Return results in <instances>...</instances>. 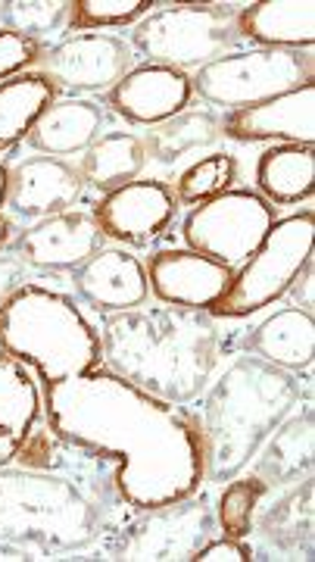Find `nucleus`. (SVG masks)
Instances as JSON below:
<instances>
[{
	"label": "nucleus",
	"instance_id": "nucleus-1",
	"mask_svg": "<svg viewBox=\"0 0 315 562\" xmlns=\"http://www.w3.org/2000/svg\"><path fill=\"white\" fill-rule=\"evenodd\" d=\"M44 422L72 443L116 462V491L132 513L194 497L203 484V443L194 416L100 369L44 384Z\"/></svg>",
	"mask_w": 315,
	"mask_h": 562
},
{
	"label": "nucleus",
	"instance_id": "nucleus-2",
	"mask_svg": "<svg viewBox=\"0 0 315 562\" xmlns=\"http://www.w3.org/2000/svg\"><path fill=\"white\" fill-rule=\"evenodd\" d=\"M116 506V462L59 438L41 422L20 457L0 465V543L25 560L85 550L106 531Z\"/></svg>",
	"mask_w": 315,
	"mask_h": 562
},
{
	"label": "nucleus",
	"instance_id": "nucleus-3",
	"mask_svg": "<svg viewBox=\"0 0 315 562\" xmlns=\"http://www.w3.org/2000/svg\"><path fill=\"white\" fill-rule=\"evenodd\" d=\"M225 353V335L206 310L132 306L103 319L100 369L176 406L206 391Z\"/></svg>",
	"mask_w": 315,
	"mask_h": 562
},
{
	"label": "nucleus",
	"instance_id": "nucleus-4",
	"mask_svg": "<svg viewBox=\"0 0 315 562\" xmlns=\"http://www.w3.org/2000/svg\"><path fill=\"white\" fill-rule=\"evenodd\" d=\"M200 397L194 422L203 443V482L222 484L237 479L269 435L300 406L303 384L296 372L244 353L228 362Z\"/></svg>",
	"mask_w": 315,
	"mask_h": 562
},
{
	"label": "nucleus",
	"instance_id": "nucleus-5",
	"mask_svg": "<svg viewBox=\"0 0 315 562\" xmlns=\"http://www.w3.org/2000/svg\"><path fill=\"white\" fill-rule=\"evenodd\" d=\"M0 350L25 362L41 387L88 375L100 366V335L72 297L22 284L0 306Z\"/></svg>",
	"mask_w": 315,
	"mask_h": 562
},
{
	"label": "nucleus",
	"instance_id": "nucleus-6",
	"mask_svg": "<svg viewBox=\"0 0 315 562\" xmlns=\"http://www.w3.org/2000/svg\"><path fill=\"white\" fill-rule=\"evenodd\" d=\"M128 44L150 66L188 76L235 54L240 44L237 10L228 3H166L132 29Z\"/></svg>",
	"mask_w": 315,
	"mask_h": 562
},
{
	"label": "nucleus",
	"instance_id": "nucleus-7",
	"mask_svg": "<svg viewBox=\"0 0 315 562\" xmlns=\"http://www.w3.org/2000/svg\"><path fill=\"white\" fill-rule=\"evenodd\" d=\"M313 210L294 213L288 220H275L266 241L254 250V257L240 262L232 272L228 288L210 306V316L247 319L259 310L272 306L278 297H284L296 276L306 269V262L313 260Z\"/></svg>",
	"mask_w": 315,
	"mask_h": 562
},
{
	"label": "nucleus",
	"instance_id": "nucleus-8",
	"mask_svg": "<svg viewBox=\"0 0 315 562\" xmlns=\"http://www.w3.org/2000/svg\"><path fill=\"white\" fill-rule=\"evenodd\" d=\"M315 60L310 50H275V47H250L225 54L216 63L203 66L191 76V88L206 103L225 106L228 113L257 106L303 88L313 81Z\"/></svg>",
	"mask_w": 315,
	"mask_h": 562
},
{
	"label": "nucleus",
	"instance_id": "nucleus-9",
	"mask_svg": "<svg viewBox=\"0 0 315 562\" xmlns=\"http://www.w3.org/2000/svg\"><path fill=\"white\" fill-rule=\"evenodd\" d=\"M272 225L275 206L262 201L257 191H225L188 213L181 222V238L188 250H198L235 272L240 262L254 257Z\"/></svg>",
	"mask_w": 315,
	"mask_h": 562
},
{
	"label": "nucleus",
	"instance_id": "nucleus-10",
	"mask_svg": "<svg viewBox=\"0 0 315 562\" xmlns=\"http://www.w3.org/2000/svg\"><path fill=\"white\" fill-rule=\"evenodd\" d=\"M216 538V513L206 501L166 503L157 509H144L138 519L119 528L106 543L110 560H150V562H188L198 557L206 541Z\"/></svg>",
	"mask_w": 315,
	"mask_h": 562
},
{
	"label": "nucleus",
	"instance_id": "nucleus-11",
	"mask_svg": "<svg viewBox=\"0 0 315 562\" xmlns=\"http://www.w3.org/2000/svg\"><path fill=\"white\" fill-rule=\"evenodd\" d=\"M138 63L135 47L119 35L106 32H85L63 38L54 47L41 50L38 63L32 66L38 76L50 81L57 91L69 94H98L113 91Z\"/></svg>",
	"mask_w": 315,
	"mask_h": 562
},
{
	"label": "nucleus",
	"instance_id": "nucleus-12",
	"mask_svg": "<svg viewBox=\"0 0 315 562\" xmlns=\"http://www.w3.org/2000/svg\"><path fill=\"white\" fill-rule=\"evenodd\" d=\"M103 244L94 213L66 210L57 216L35 222L32 228L20 232L10 250L22 266L32 269H54V272H76L81 262L91 260Z\"/></svg>",
	"mask_w": 315,
	"mask_h": 562
},
{
	"label": "nucleus",
	"instance_id": "nucleus-13",
	"mask_svg": "<svg viewBox=\"0 0 315 562\" xmlns=\"http://www.w3.org/2000/svg\"><path fill=\"white\" fill-rule=\"evenodd\" d=\"M176 203V194L162 181H128L103 194L94 206V220L103 238L144 247L169 228Z\"/></svg>",
	"mask_w": 315,
	"mask_h": 562
},
{
	"label": "nucleus",
	"instance_id": "nucleus-14",
	"mask_svg": "<svg viewBox=\"0 0 315 562\" xmlns=\"http://www.w3.org/2000/svg\"><path fill=\"white\" fill-rule=\"evenodd\" d=\"M85 191L81 169L59 157H29L7 172V203L20 220L41 222L72 210Z\"/></svg>",
	"mask_w": 315,
	"mask_h": 562
},
{
	"label": "nucleus",
	"instance_id": "nucleus-15",
	"mask_svg": "<svg viewBox=\"0 0 315 562\" xmlns=\"http://www.w3.org/2000/svg\"><path fill=\"white\" fill-rule=\"evenodd\" d=\"M147 284L159 303L210 310L232 281V269L198 250H159L150 257Z\"/></svg>",
	"mask_w": 315,
	"mask_h": 562
},
{
	"label": "nucleus",
	"instance_id": "nucleus-16",
	"mask_svg": "<svg viewBox=\"0 0 315 562\" xmlns=\"http://www.w3.org/2000/svg\"><path fill=\"white\" fill-rule=\"evenodd\" d=\"M72 288L94 313L113 316L140 306L150 294L144 262L122 247H100L91 260L72 272Z\"/></svg>",
	"mask_w": 315,
	"mask_h": 562
},
{
	"label": "nucleus",
	"instance_id": "nucleus-17",
	"mask_svg": "<svg viewBox=\"0 0 315 562\" xmlns=\"http://www.w3.org/2000/svg\"><path fill=\"white\" fill-rule=\"evenodd\" d=\"M222 135L235 140H288L313 147L315 140V85H303L272 101L228 113Z\"/></svg>",
	"mask_w": 315,
	"mask_h": 562
},
{
	"label": "nucleus",
	"instance_id": "nucleus-18",
	"mask_svg": "<svg viewBox=\"0 0 315 562\" xmlns=\"http://www.w3.org/2000/svg\"><path fill=\"white\" fill-rule=\"evenodd\" d=\"M194 98L191 76L166 66H135L113 91H106V106L135 125H157L181 113Z\"/></svg>",
	"mask_w": 315,
	"mask_h": 562
},
{
	"label": "nucleus",
	"instance_id": "nucleus-19",
	"mask_svg": "<svg viewBox=\"0 0 315 562\" xmlns=\"http://www.w3.org/2000/svg\"><path fill=\"white\" fill-rule=\"evenodd\" d=\"M44 419V394L38 375L0 350V465L20 457L25 441Z\"/></svg>",
	"mask_w": 315,
	"mask_h": 562
},
{
	"label": "nucleus",
	"instance_id": "nucleus-20",
	"mask_svg": "<svg viewBox=\"0 0 315 562\" xmlns=\"http://www.w3.org/2000/svg\"><path fill=\"white\" fill-rule=\"evenodd\" d=\"M313 406L294 409L288 419L278 425L269 435V441L259 447L254 457V475L266 484L269 491L275 487H291V484L310 479L313 472Z\"/></svg>",
	"mask_w": 315,
	"mask_h": 562
},
{
	"label": "nucleus",
	"instance_id": "nucleus-21",
	"mask_svg": "<svg viewBox=\"0 0 315 562\" xmlns=\"http://www.w3.org/2000/svg\"><path fill=\"white\" fill-rule=\"evenodd\" d=\"M237 35L259 47L310 50L315 41L313 0H262L237 10Z\"/></svg>",
	"mask_w": 315,
	"mask_h": 562
},
{
	"label": "nucleus",
	"instance_id": "nucleus-22",
	"mask_svg": "<svg viewBox=\"0 0 315 562\" xmlns=\"http://www.w3.org/2000/svg\"><path fill=\"white\" fill-rule=\"evenodd\" d=\"M103 122H106V110L98 101L66 98V101H54L41 113L25 140L44 157L63 160L69 154L88 150L100 138Z\"/></svg>",
	"mask_w": 315,
	"mask_h": 562
},
{
	"label": "nucleus",
	"instance_id": "nucleus-23",
	"mask_svg": "<svg viewBox=\"0 0 315 562\" xmlns=\"http://www.w3.org/2000/svg\"><path fill=\"white\" fill-rule=\"evenodd\" d=\"M244 350L278 369L303 372L313 366L315 357L313 316L303 313L300 306H284L244 338Z\"/></svg>",
	"mask_w": 315,
	"mask_h": 562
},
{
	"label": "nucleus",
	"instance_id": "nucleus-24",
	"mask_svg": "<svg viewBox=\"0 0 315 562\" xmlns=\"http://www.w3.org/2000/svg\"><path fill=\"white\" fill-rule=\"evenodd\" d=\"M315 154L303 144H281L257 162L259 198L269 203H300L313 194Z\"/></svg>",
	"mask_w": 315,
	"mask_h": 562
},
{
	"label": "nucleus",
	"instance_id": "nucleus-25",
	"mask_svg": "<svg viewBox=\"0 0 315 562\" xmlns=\"http://www.w3.org/2000/svg\"><path fill=\"white\" fill-rule=\"evenodd\" d=\"M147 166V154L144 144L128 132H110L100 135L81 160V179L85 184L98 188L100 194H110L122 184L135 181L140 176V169Z\"/></svg>",
	"mask_w": 315,
	"mask_h": 562
},
{
	"label": "nucleus",
	"instance_id": "nucleus-26",
	"mask_svg": "<svg viewBox=\"0 0 315 562\" xmlns=\"http://www.w3.org/2000/svg\"><path fill=\"white\" fill-rule=\"evenodd\" d=\"M57 101V88L38 72H22L0 81V150L29 138L38 116Z\"/></svg>",
	"mask_w": 315,
	"mask_h": 562
},
{
	"label": "nucleus",
	"instance_id": "nucleus-27",
	"mask_svg": "<svg viewBox=\"0 0 315 562\" xmlns=\"http://www.w3.org/2000/svg\"><path fill=\"white\" fill-rule=\"evenodd\" d=\"M222 138V122L206 110H181L169 120L157 122L140 138L147 160L176 162L184 154H194L200 147H210Z\"/></svg>",
	"mask_w": 315,
	"mask_h": 562
},
{
	"label": "nucleus",
	"instance_id": "nucleus-28",
	"mask_svg": "<svg viewBox=\"0 0 315 562\" xmlns=\"http://www.w3.org/2000/svg\"><path fill=\"white\" fill-rule=\"evenodd\" d=\"M259 531L281 553L313 550V479L291 484L281 501L262 513Z\"/></svg>",
	"mask_w": 315,
	"mask_h": 562
},
{
	"label": "nucleus",
	"instance_id": "nucleus-29",
	"mask_svg": "<svg viewBox=\"0 0 315 562\" xmlns=\"http://www.w3.org/2000/svg\"><path fill=\"white\" fill-rule=\"evenodd\" d=\"M69 13L72 0H3L0 29L16 32L44 47V41L57 38L69 29Z\"/></svg>",
	"mask_w": 315,
	"mask_h": 562
},
{
	"label": "nucleus",
	"instance_id": "nucleus-30",
	"mask_svg": "<svg viewBox=\"0 0 315 562\" xmlns=\"http://www.w3.org/2000/svg\"><path fill=\"white\" fill-rule=\"evenodd\" d=\"M269 494V487L259 482L257 475L250 479H240V482H232L222 497H218V513H216V525L222 528L225 538H250L254 531V522H257V509L262 497Z\"/></svg>",
	"mask_w": 315,
	"mask_h": 562
},
{
	"label": "nucleus",
	"instance_id": "nucleus-31",
	"mask_svg": "<svg viewBox=\"0 0 315 562\" xmlns=\"http://www.w3.org/2000/svg\"><path fill=\"white\" fill-rule=\"evenodd\" d=\"M237 176L235 157L228 154H210L194 166H188L178 179V203H203L213 201L218 194L232 191V181Z\"/></svg>",
	"mask_w": 315,
	"mask_h": 562
},
{
	"label": "nucleus",
	"instance_id": "nucleus-32",
	"mask_svg": "<svg viewBox=\"0 0 315 562\" xmlns=\"http://www.w3.org/2000/svg\"><path fill=\"white\" fill-rule=\"evenodd\" d=\"M154 0H72L69 13V32H91V29H113V25H132L140 22Z\"/></svg>",
	"mask_w": 315,
	"mask_h": 562
},
{
	"label": "nucleus",
	"instance_id": "nucleus-33",
	"mask_svg": "<svg viewBox=\"0 0 315 562\" xmlns=\"http://www.w3.org/2000/svg\"><path fill=\"white\" fill-rule=\"evenodd\" d=\"M41 44L22 38L16 32L0 29V81L22 76V69H32L41 57Z\"/></svg>",
	"mask_w": 315,
	"mask_h": 562
},
{
	"label": "nucleus",
	"instance_id": "nucleus-34",
	"mask_svg": "<svg viewBox=\"0 0 315 562\" xmlns=\"http://www.w3.org/2000/svg\"><path fill=\"white\" fill-rule=\"evenodd\" d=\"M254 557V550H250V543L237 541V538H213V541H206L198 550V562H240V560H250Z\"/></svg>",
	"mask_w": 315,
	"mask_h": 562
},
{
	"label": "nucleus",
	"instance_id": "nucleus-35",
	"mask_svg": "<svg viewBox=\"0 0 315 562\" xmlns=\"http://www.w3.org/2000/svg\"><path fill=\"white\" fill-rule=\"evenodd\" d=\"M22 284H29V281H25V266H22L16 257L0 254V306L10 301Z\"/></svg>",
	"mask_w": 315,
	"mask_h": 562
},
{
	"label": "nucleus",
	"instance_id": "nucleus-36",
	"mask_svg": "<svg viewBox=\"0 0 315 562\" xmlns=\"http://www.w3.org/2000/svg\"><path fill=\"white\" fill-rule=\"evenodd\" d=\"M291 291H294V301L296 306L303 310V313H310L313 316V291H315V281H313V260L306 262V269L296 276V281L291 284Z\"/></svg>",
	"mask_w": 315,
	"mask_h": 562
},
{
	"label": "nucleus",
	"instance_id": "nucleus-37",
	"mask_svg": "<svg viewBox=\"0 0 315 562\" xmlns=\"http://www.w3.org/2000/svg\"><path fill=\"white\" fill-rule=\"evenodd\" d=\"M13 238H16V235H13V220L0 213V250H7Z\"/></svg>",
	"mask_w": 315,
	"mask_h": 562
},
{
	"label": "nucleus",
	"instance_id": "nucleus-38",
	"mask_svg": "<svg viewBox=\"0 0 315 562\" xmlns=\"http://www.w3.org/2000/svg\"><path fill=\"white\" fill-rule=\"evenodd\" d=\"M7 172H10V166L0 162V206L7 203Z\"/></svg>",
	"mask_w": 315,
	"mask_h": 562
}]
</instances>
